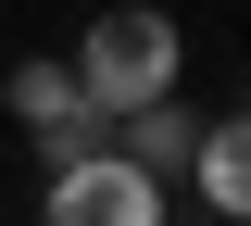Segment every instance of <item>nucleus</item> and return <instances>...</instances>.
<instances>
[{
  "mask_svg": "<svg viewBox=\"0 0 251 226\" xmlns=\"http://www.w3.org/2000/svg\"><path fill=\"white\" fill-rule=\"evenodd\" d=\"M38 226H176V189L138 176V163L100 138V151H75V163L38 176Z\"/></svg>",
  "mask_w": 251,
  "mask_h": 226,
  "instance_id": "2",
  "label": "nucleus"
},
{
  "mask_svg": "<svg viewBox=\"0 0 251 226\" xmlns=\"http://www.w3.org/2000/svg\"><path fill=\"white\" fill-rule=\"evenodd\" d=\"M13 126L38 138V163H75V151H100V138H113V113L75 88V63H63V50H38V63H13Z\"/></svg>",
  "mask_w": 251,
  "mask_h": 226,
  "instance_id": "3",
  "label": "nucleus"
},
{
  "mask_svg": "<svg viewBox=\"0 0 251 226\" xmlns=\"http://www.w3.org/2000/svg\"><path fill=\"white\" fill-rule=\"evenodd\" d=\"M188 138H201V113H188V100H138V113H113V151L138 163V176H163V189H176Z\"/></svg>",
  "mask_w": 251,
  "mask_h": 226,
  "instance_id": "5",
  "label": "nucleus"
},
{
  "mask_svg": "<svg viewBox=\"0 0 251 226\" xmlns=\"http://www.w3.org/2000/svg\"><path fill=\"white\" fill-rule=\"evenodd\" d=\"M176 176H188V201H201L214 226H239V214H251V126H239V113H214V126L188 138Z\"/></svg>",
  "mask_w": 251,
  "mask_h": 226,
  "instance_id": "4",
  "label": "nucleus"
},
{
  "mask_svg": "<svg viewBox=\"0 0 251 226\" xmlns=\"http://www.w3.org/2000/svg\"><path fill=\"white\" fill-rule=\"evenodd\" d=\"M75 88L100 113H138V100H176L188 88V25L163 0H100L88 38H75Z\"/></svg>",
  "mask_w": 251,
  "mask_h": 226,
  "instance_id": "1",
  "label": "nucleus"
}]
</instances>
